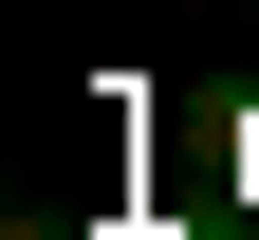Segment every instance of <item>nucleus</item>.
<instances>
[{"instance_id":"obj_1","label":"nucleus","mask_w":259,"mask_h":240,"mask_svg":"<svg viewBox=\"0 0 259 240\" xmlns=\"http://www.w3.org/2000/svg\"><path fill=\"white\" fill-rule=\"evenodd\" d=\"M148 240H241V203H185V222H148Z\"/></svg>"},{"instance_id":"obj_2","label":"nucleus","mask_w":259,"mask_h":240,"mask_svg":"<svg viewBox=\"0 0 259 240\" xmlns=\"http://www.w3.org/2000/svg\"><path fill=\"white\" fill-rule=\"evenodd\" d=\"M19 240H93V222H74V203H56V222H37V203H19Z\"/></svg>"}]
</instances>
